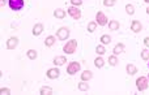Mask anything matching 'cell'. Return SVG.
<instances>
[{"label": "cell", "mask_w": 149, "mask_h": 95, "mask_svg": "<svg viewBox=\"0 0 149 95\" xmlns=\"http://www.w3.org/2000/svg\"><path fill=\"white\" fill-rule=\"evenodd\" d=\"M81 69V65L78 61H71L68 64V67H67V73L71 74V76H73V74L78 73V71Z\"/></svg>", "instance_id": "3"}, {"label": "cell", "mask_w": 149, "mask_h": 95, "mask_svg": "<svg viewBox=\"0 0 149 95\" xmlns=\"http://www.w3.org/2000/svg\"><path fill=\"white\" fill-rule=\"evenodd\" d=\"M67 16V13H65V11H63V9H60V8H58V9H55L54 11V17L55 18H60V20H63Z\"/></svg>", "instance_id": "14"}, {"label": "cell", "mask_w": 149, "mask_h": 95, "mask_svg": "<svg viewBox=\"0 0 149 95\" xmlns=\"http://www.w3.org/2000/svg\"><path fill=\"white\" fill-rule=\"evenodd\" d=\"M94 65H96V68H103V65H105V61H103V59L101 57V56H98V57L94 60Z\"/></svg>", "instance_id": "23"}, {"label": "cell", "mask_w": 149, "mask_h": 95, "mask_svg": "<svg viewBox=\"0 0 149 95\" xmlns=\"http://www.w3.org/2000/svg\"><path fill=\"white\" fill-rule=\"evenodd\" d=\"M17 46H19V38L17 37H11L7 40V48L8 49H16Z\"/></svg>", "instance_id": "9"}, {"label": "cell", "mask_w": 149, "mask_h": 95, "mask_svg": "<svg viewBox=\"0 0 149 95\" xmlns=\"http://www.w3.org/2000/svg\"><path fill=\"white\" fill-rule=\"evenodd\" d=\"M97 22H89V24H88V31H89V33H94V31H96V29H97Z\"/></svg>", "instance_id": "26"}, {"label": "cell", "mask_w": 149, "mask_h": 95, "mask_svg": "<svg viewBox=\"0 0 149 95\" xmlns=\"http://www.w3.org/2000/svg\"><path fill=\"white\" fill-rule=\"evenodd\" d=\"M46 76L50 80H56V78H59V76H60L59 68H51V69H49V71L46 72Z\"/></svg>", "instance_id": "6"}, {"label": "cell", "mask_w": 149, "mask_h": 95, "mask_svg": "<svg viewBox=\"0 0 149 95\" xmlns=\"http://www.w3.org/2000/svg\"><path fill=\"white\" fill-rule=\"evenodd\" d=\"M144 1H145V3H149V0H144Z\"/></svg>", "instance_id": "35"}, {"label": "cell", "mask_w": 149, "mask_h": 95, "mask_svg": "<svg viewBox=\"0 0 149 95\" xmlns=\"http://www.w3.org/2000/svg\"><path fill=\"white\" fill-rule=\"evenodd\" d=\"M93 78V73L90 71H84L81 73V81H89Z\"/></svg>", "instance_id": "16"}, {"label": "cell", "mask_w": 149, "mask_h": 95, "mask_svg": "<svg viewBox=\"0 0 149 95\" xmlns=\"http://www.w3.org/2000/svg\"><path fill=\"white\" fill-rule=\"evenodd\" d=\"M148 67H149V64H148Z\"/></svg>", "instance_id": "37"}, {"label": "cell", "mask_w": 149, "mask_h": 95, "mask_svg": "<svg viewBox=\"0 0 149 95\" xmlns=\"http://www.w3.org/2000/svg\"><path fill=\"white\" fill-rule=\"evenodd\" d=\"M141 59L143 60H149V49H143L141 51Z\"/></svg>", "instance_id": "28"}, {"label": "cell", "mask_w": 149, "mask_h": 95, "mask_svg": "<svg viewBox=\"0 0 149 95\" xmlns=\"http://www.w3.org/2000/svg\"><path fill=\"white\" fill-rule=\"evenodd\" d=\"M144 44H145V47H148V48H149V37L144 38Z\"/></svg>", "instance_id": "32"}, {"label": "cell", "mask_w": 149, "mask_h": 95, "mask_svg": "<svg viewBox=\"0 0 149 95\" xmlns=\"http://www.w3.org/2000/svg\"><path fill=\"white\" fill-rule=\"evenodd\" d=\"M149 86V80L146 77H139L136 80V87L139 91H144V90L148 89Z\"/></svg>", "instance_id": "2"}, {"label": "cell", "mask_w": 149, "mask_h": 95, "mask_svg": "<svg viewBox=\"0 0 149 95\" xmlns=\"http://www.w3.org/2000/svg\"><path fill=\"white\" fill-rule=\"evenodd\" d=\"M126 12H127L128 15H134L135 13L134 5H132V4H127V5H126Z\"/></svg>", "instance_id": "27"}, {"label": "cell", "mask_w": 149, "mask_h": 95, "mask_svg": "<svg viewBox=\"0 0 149 95\" xmlns=\"http://www.w3.org/2000/svg\"><path fill=\"white\" fill-rule=\"evenodd\" d=\"M124 51V44L123 43H118V44H116V46L114 47V49H112V52H114V55H120L122 52H123Z\"/></svg>", "instance_id": "15"}, {"label": "cell", "mask_w": 149, "mask_h": 95, "mask_svg": "<svg viewBox=\"0 0 149 95\" xmlns=\"http://www.w3.org/2000/svg\"><path fill=\"white\" fill-rule=\"evenodd\" d=\"M118 57H116V55H111L109 56V64L111 65V67H116L118 65Z\"/></svg>", "instance_id": "22"}, {"label": "cell", "mask_w": 149, "mask_h": 95, "mask_svg": "<svg viewBox=\"0 0 149 95\" xmlns=\"http://www.w3.org/2000/svg\"><path fill=\"white\" fill-rule=\"evenodd\" d=\"M26 56H28L30 60H35V59L38 57V53L35 49H29L28 52H26Z\"/></svg>", "instance_id": "20"}, {"label": "cell", "mask_w": 149, "mask_h": 95, "mask_svg": "<svg viewBox=\"0 0 149 95\" xmlns=\"http://www.w3.org/2000/svg\"><path fill=\"white\" fill-rule=\"evenodd\" d=\"M69 34H71L69 29L63 26V28L58 29V31H56V37H58V39H59V40H65V39H68Z\"/></svg>", "instance_id": "4"}, {"label": "cell", "mask_w": 149, "mask_h": 95, "mask_svg": "<svg viewBox=\"0 0 149 95\" xmlns=\"http://www.w3.org/2000/svg\"><path fill=\"white\" fill-rule=\"evenodd\" d=\"M71 3H72V5H74V7H80L81 4H82V0H71Z\"/></svg>", "instance_id": "31"}, {"label": "cell", "mask_w": 149, "mask_h": 95, "mask_svg": "<svg viewBox=\"0 0 149 95\" xmlns=\"http://www.w3.org/2000/svg\"><path fill=\"white\" fill-rule=\"evenodd\" d=\"M116 0H103V5L105 7H114Z\"/></svg>", "instance_id": "29"}, {"label": "cell", "mask_w": 149, "mask_h": 95, "mask_svg": "<svg viewBox=\"0 0 149 95\" xmlns=\"http://www.w3.org/2000/svg\"><path fill=\"white\" fill-rule=\"evenodd\" d=\"M126 71H127V73L130 74V76H134V74L137 73V68L135 67L134 64H127V67H126Z\"/></svg>", "instance_id": "18"}, {"label": "cell", "mask_w": 149, "mask_h": 95, "mask_svg": "<svg viewBox=\"0 0 149 95\" xmlns=\"http://www.w3.org/2000/svg\"><path fill=\"white\" fill-rule=\"evenodd\" d=\"M131 30L134 31V33H140V31L143 30V25L139 20H134V21L131 22Z\"/></svg>", "instance_id": "10"}, {"label": "cell", "mask_w": 149, "mask_h": 95, "mask_svg": "<svg viewBox=\"0 0 149 95\" xmlns=\"http://www.w3.org/2000/svg\"><path fill=\"white\" fill-rule=\"evenodd\" d=\"M56 42V38L54 37V35H49V37L45 39V44H46L47 47H53L54 44H55Z\"/></svg>", "instance_id": "17"}, {"label": "cell", "mask_w": 149, "mask_h": 95, "mask_svg": "<svg viewBox=\"0 0 149 95\" xmlns=\"http://www.w3.org/2000/svg\"><path fill=\"white\" fill-rule=\"evenodd\" d=\"M146 13H148V15H149V7H148V8H146Z\"/></svg>", "instance_id": "34"}, {"label": "cell", "mask_w": 149, "mask_h": 95, "mask_svg": "<svg viewBox=\"0 0 149 95\" xmlns=\"http://www.w3.org/2000/svg\"><path fill=\"white\" fill-rule=\"evenodd\" d=\"M78 90L80 91H88L89 90V83H86V81H81L78 83Z\"/></svg>", "instance_id": "21"}, {"label": "cell", "mask_w": 149, "mask_h": 95, "mask_svg": "<svg viewBox=\"0 0 149 95\" xmlns=\"http://www.w3.org/2000/svg\"><path fill=\"white\" fill-rule=\"evenodd\" d=\"M39 94L41 95H51L53 94V89L50 86H42L39 90Z\"/></svg>", "instance_id": "19"}, {"label": "cell", "mask_w": 149, "mask_h": 95, "mask_svg": "<svg viewBox=\"0 0 149 95\" xmlns=\"http://www.w3.org/2000/svg\"><path fill=\"white\" fill-rule=\"evenodd\" d=\"M119 28H120V24H119V21H116V20H111V21L109 22V30L110 31H116Z\"/></svg>", "instance_id": "13"}, {"label": "cell", "mask_w": 149, "mask_h": 95, "mask_svg": "<svg viewBox=\"0 0 149 95\" xmlns=\"http://www.w3.org/2000/svg\"><path fill=\"white\" fill-rule=\"evenodd\" d=\"M8 4L12 11H20L24 7V0H8Z\"/></svg>", "instance_id": "5"}, {"label": "cell", "mask_w": 149, "mask_h": 95, "mask_svg": "<svg viewBox=\"0 0 149 95\" xmlns=\"http://www.w3.org/2000/svg\"><path fill=\"white\" fill-rule=\"evenodd\" d=\"M4 4H5V0H1V1H0V5L4 7Z\"/></svg>", "instance_id": "33"}, {"label": "cell", "mask_w": 149, "mask_h": 95, "mask_svg": "<svg viewBox=\"0 0 149 95\" xmlns=\"http://www.w3.org/2000/svg\"><path fill=\"white\" fill-rule=\"evenodd\" d=\"M65 63H67L65 56H56V57L53 60V64L55 65V67H62V65L65 64Z\"/></svg>", "instance_id": "12"}, {"label": "cell", "mask_w": 149, "mask_h": 95, "mask_svg": "<svg viewBox=\"0 0 149 95\" xmlns=\"http://www.w3.org/2000/svg\"><path fill=\"white\" fill-rule=\"evenodd\" d=\"M110 42H111V38H110V35H107V34H103L102 37H101V43H102V44H109Z\"/></svg>", "instance_id": "25"}, {"label": "cell", "mask_w": 149, "mask_h": 95, "mask_svg": "<svg viewBox=\"0 0 149 95\" xmlns=\"http://www.w3.org/2000/svg\"><path fill=\"white\" fill-rule=\"evenodd\" d=\"M148 80H149V74H148Z\"/></svg>", "instance_id": "36"}, {"label": "cell", "mask_w": 149, "mask_h": 95, "mask_svg": "<svg viewBox=\"0 0 149 95\" xmlns=\"http://www.w3.org/2000/svg\"><path fill=\"white\" fill-rule=\"evenodd\" d=\"M76 48H77V40L71 39L64 44V47H63V52L67 53V55H72V53L76 52Z\"/></svg>", "instance_id": "1"}, {"label": "cell", "mask_w": 149, "mask_h": 95, "mask_svg": "<svg viewBox=\"0 0 149 95\" xmlns=\"http://www.w3.org/2000/svg\"><path fill=\"white\" fill-rule=\"evenodd\" d=\"M68 15L72 16V18L73 20H80L81 18V12L78 11L77 7H69L68 8Z\"/></svg>", "instance_id": "8"}, {"label": "cell", "mask_w": 149, "mask_h": 95, "mask_svg": "<svg viewBox=\"0 0 149 95\" xmlns=\"http://www.w3.org/2000/svg\"><path fill=\"white\" fill-rule=\"evenodd\" d=\"M96 21L99 26H105V25H107V21H109V20H107V17L99 11V12H97V15H96Z\"/></svg>", "instance_id": "7"}, {"label": "cell", "mask_w": 149, "mask_h": 95, "mask_svg": "<svg viewBox=\"0 0 149 95\" xmlns=\"http://www.w3.org/2000/svg\"><path fill=\"white\" fill-rule=\"evenodd\" d=\"M96 52L98 53L99 56H102L103 53L106 52V48H105V44H98V46L96 47Z\"/></svg>", "instance_id": "24"}, {"label": "cell", "mask_w": 149, "mask_h": 95, "mask_svg": "<svg viewBox=\"0 0 149 95\" xmlns=\"http://www.w3.org/2000/svg\"><path fill=\"white\" fill-rule=\"evenodd\" d=\"M0 94L1 95H9L11 90L8 89V87H1V89H0Z\"/></svg>", "instance_id": "30"}, {"label": "cell", "mask_w": 149, "mask_h": 95, "mask_svg": "<svg viewBox=\"0 0 149 95\" xmlns=\"http://www.w3.org/2000/svg\"><path fill=\"white\" fill-rule=\"evenodd\" d=\"M42 31H43V25L41 24V22H38V24H35L33 26V35L34 37H39L41 34H42Z\"/></svg>", "instance_id": "11"}]
</instances>
